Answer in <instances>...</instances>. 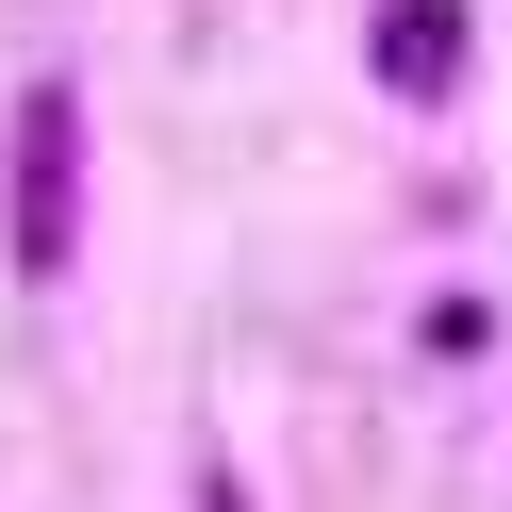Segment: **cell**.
Instances as JSON below:
<instances>
[{"instance_id": "cell-1", "label": "cell", "mask_w": 512, "mask_h": 512, "mask_svg": "<svg viewBox=\"0 0 512 512\" xmlns=\"http://www.w3.org/2000/svg\"><path fill=\"white\" fill-rule=\"evenodd\" d=\"M67 133H83V116L67 100H34V116H17V265H67Z\"/></svg>"}, {"instance_id": "cell-2", "label": "cell", "mask_w": 512, "mask_h": 512, "mask_svg": "<svg viewBox=\"0 0 512 512\" xmlns=\"http://www.w3.org/2000/svg\"><path fill=\"white\" fill-rule=\"evenodd\" d=\"M380 67H397V83H446V67H463V17H446V0H397Z\"/></svg>"}]
</instances>
